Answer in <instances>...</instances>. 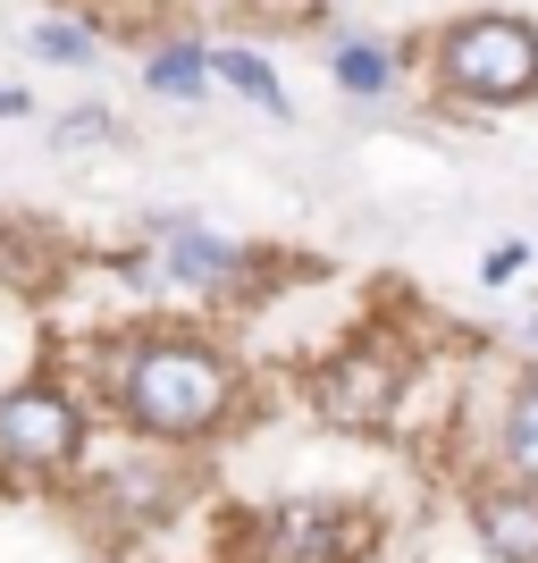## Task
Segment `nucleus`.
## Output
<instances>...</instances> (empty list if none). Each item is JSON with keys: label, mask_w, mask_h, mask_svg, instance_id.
I'll return each mask as SVG.
<instances>
[{"label": "nucleus", "mask_w": 538, "mask_h": 563, "mask_svg": "<svg viewBox=\"0 0 538 563\" xmlns=\"http://www.w3.org/2000/svg\"><path fill=\"white\" fill-rule=\"evenodd\" d=\"M514 269H521V244H496V253H488V269H480V278H488V286H505V278H514Z\"/></svg>", "instance_id": "obj_14"}, {"label": "nucleus", "mask_w": 538, "mask_h": 563, "mask_svg": "<svg viewBox=\"0 0 538 563\" xmlns=\"http://www.w3.org/2000/svg\"><path fill=\"white\" fill-rule=\"evenodd\" d=\"M211 76H228V85H235V93H244V101H253V110L286 118V93H278V76H270V59H261V51H244V43L211 51Z\"/></svg>", "instance_id": "obj_9"}, {"label": "nucleus", "mask_w": 538, "mask_h": 563, "mask_svg": "<svg viewBox=\"0 0 538 563\" xmlns=\"http://www.w3.org/2000/svg\"><path fill=\"white\" fill-rule=\"evenodd\" d=\"M101 396H110V412L135 429V438H152V446H194V438H211L235 412V362L219 345H202V336H177V329L127 336V345L110 353Z\"/></svg>", "instance_id": "obj_1"}, {"label": "nucleus", "mask_w": 538, "mask_h": 563, "mask_svg": "<svg viewBox=\"0 0 538 563\" xmlns=\"http://www.w3.org/2000/svg\"><path fill=\"white\" fill-rule=\"evenodd\" d=\"M480 539L505 563H538V496H480Z\"/></svg>", "instance_id": "obj_7"}, {"label": "nucleus", "mask_w": 538, "mask_h": 563, "mask_svg": "<svg viewBox=\"0 0 538 563\" xmlns=\"http://www.w3.org/2000/svg\"><path fill=\"white\" fill-rule=\"evenodd\" d=\"M337 85L362 101H378L387 85H396V59H387V43H337Z\"/></svg>", "instance_id": "obj_11"}, {"label": "nucleus", "mask_w": 538, "mask_h": 563, "mask_svg": "<svg viewBox=\"0 0 538 563\" xmlns=\"http://www.w3.org/2000/svg\"><path fill=\"white\" fill-rule=\"evenodd\" d=\"M85 396H76L68 378H18V387H0V479L9 488H51V479H68L85 463Z\"/></svg>", "instance_id": "obj_2"}, {"label": "nucleus", "mask_w": 538, "mask_h": 563, "mask_svg": "<svg viewBox=\"0 0 538 563\" xmlns=\"http://www.w3.org/2000/svg\"><path fill=\"white\" fill-rule=\"evenodd\" d=\"M438 85L463 101H530L538 93V34L521 18H463L438 43Z\"/></svg>", "instance_id": "obj_3"}, {"label": "nucleus", "mask_w": 538, "mask_h": 563, "mask_svg": "<svg viewBox=\"0 0 538 563\" xmlns=\"http://www.w3.org/2000/svg\"><path fill=\"white\" fill-rule=\"evenodd\" d=\"M51 143L59 152H101V143H118V118L110 110H59L51 118Z\"/></svg>", "instance_id": "obj_13"}, {"label": "nucleus", "mask_w": 538, "mask_h": 563, "mask_svg": "<svg viewBox=\"0 0 538 563\" xmlns=\"http://www.w3.org/2000/svg\"><path fill=\"white\" fill-rule=\"evenodd\" d=\"M143 85L161 101H202L211 93V51L202 43H161L152 59H143Z\"/></svg>", "instance_id": "obj_8"}, {"label": "nucleus", "mask_w": 538, "mask_h": 563, "mask_svg": "<svg viewBox=\"0 0 538 563\" xmlns=\"http://www.w3.org/2000/svg\"><path fill=\"white\" fill-rule=\"evenodd\" d=\"M152 235H161V278L168 286L211 295V286H235V269H244V253H235L228 235H211L202 219H186V211H152Z\"/></svg>", "instance_id": "obj_4"}, {"label": "nucleus", "mask_w": 538, "mask_h": 563, "mask_svg": "<svg viewBox=\"0 0 538 563\" xmlns=\"http://www.w3.org/2000/svg\"><path fill=\"white\" fill-rule=\"evenodd\" d=\"M505 463H514L521 479H538V387H521V396H514V421H505Z\"/></svg>", "instance_id": "obj_12"}, {"label": "nucleus", "mask_w": 538, "mask_h": 563, "mask_svg": "<svg viewBox=\"0 0 538 563\" xmlns=\"http://www.w3.org/2000/svg\"><path fill=\"white\" fill-rule=\"evenodd\" d=\"M311 396H320L328 421H345V429L387 421V404H396V362H387V353H337Z\"/></svg>", "instance_id": "obj_5"}, {"label": "nucleus", "mask_w": 538, "mask_h": 563, "mask_svg": "<svg viewBox=\"0 0 538 563\" xmlns=\"http://www.w3.org/2000/svg\"><path fill=\"white\" fill-rule=\"evenodd\" d=\"M345 539H353V521L328 514V505H286V514L270 521L278 563H345Z\"/></svg>", "instance_id": "obj_6"}, {"label": "nucleus", "mask_w": 538, "mask_h": 563, "mask_svg": "<svg viewBox=\"0 0 538 563\" xmlns=\"http://www.w3.org/2000/svg\"><path fill=\"white\" fill-rule=\"evenodd\" d=\"M34 110V93H25V85H0V118H25Z\"/></svg>", "instance_id": "obj_15"}, {"label": "nucleus", "mask_w": 538, "mask_h": 563, "mask_svg": "<svg viewBox=\"0 0 538 563\" xmlns=\"http://www.w3.org/2000/svg\"><path fill=\"white\" fill-rule=\"evenodd\" d=\"M25 51L51 59V68H94V59H101V34H94V25H76V18H43L34 34H25Z\"/></svg>", "instance_id": "obj_10"}]
</instances>
